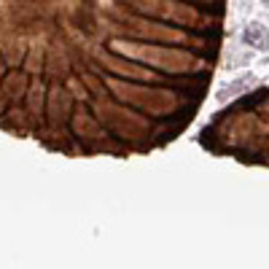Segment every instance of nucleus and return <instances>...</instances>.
<instances>
[{"mask_svg":"<svg viewBox=\"0 0 269 269\" xmlns=\"http://www.w3.org/2000/svg\"><path fill=\"white\" fill-rule=\"evenodd\" d=\"M261 3H269V0H261Z\"/></svg>","mask_w":269,"mask_h":269,"instance_id":"obj_3","label":"nucleus"},{"mask_svg":"<svg viewBox=\"0 0 269 269\" xmlns=\"http://www.w3.org/2000/svg\"><path fill=\"white\" fill-rule=\"evenodd\" d=\"M242 41H245V43H253V46H264V43H267L264 27H261V24H251V27L242 33Z\"/></svg>","mask_w":269,"mask_h":269,"instance_id":"obj_2","label":"nucleus"},{"mask_svg":"<svg viewBox=\"0 0 269 269\" xmlns=\"http://www.w3.org/2000/svg\"><path fill=\"white\" fill-rule=\"evenodd\" d=\"M248 84H253V78H240V81H234V84H226V86L218 89L216 100L218 102H226L229 97H234V94H240V89H245Z\"/></svg>","mask_w":269,"mask_h":269,"instance_id":"obj_1","label":"nucleus"}]
</instances>
